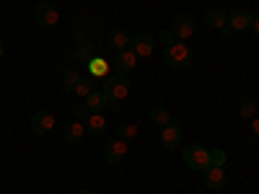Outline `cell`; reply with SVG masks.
Segmentation results:
<instances>
[{"label":"cell","instance_id":"cell-15","mask_svg":"<svg viewBox=\"0 0 259 194\" xmlns=\"http://www.w3.org/2000/svg\"><path fill=\"white\" fill-rule=\"evenodd\" d=\"M83 135H85V124H83L80 119H75V122H68V124H65V132H62V137L68 140L70 145L80 142V140H83Z\"/></svg>","mask_w":259,"mask_h":194},{"label":"cell","instance_id":"cell-27","mask_svg":"<svg viewBox=\"0 0 259 194\" xmlns=\"http://www.w3.org/2000/svg\"><path fill=\"white\" fill-rule=\"evenodd\" d=\"M158 39H161V44H166V47H168V44H174V41H177V36L171 34V31H161V34H158Z\"/></svg>","mask_w":259,"mask_h":194},{"label":"cell","instance_id":"cell-20","mask_svg":"<svg viewBox=\"0 0 259 194\" xmlns=\"http://www.w3.org/2000/svg\"><path fill=\"white\" fill-rule=\"evenodd\" d=\"M135 135H138V124H133V122H122V124L117 127V137L124 140V142L133 140Z\"/></svg>","mask_w":259,"mask_h":194},{"label":"cell","instance_id":"cell-9","mask_svg":"<svg viewBox=\"0 0 259 194\" xmlns=\"http://www.w3.org/2000/svg\"><path fill=\"white\" fill-rule=\"evenodd\" d=\"M171 34H174L179 41H187L192 34H194V18L189 13H179L171 24Z\"/></svg>","mask_w":259,"mask_h":194},{"label":"cell","instance_id":"cell-23","mask_svg":"<svg viewBox=\"0 0 259 194\" xmlns=\"http://www.w3.org/2000/svg\"><path fill=\"white\" fill-rule=\"evenodd\" d=\"M226 150H221V148H215V150H210V163L212 166H223L226 163Z\"/></svg>","mask_w":259,"mask_h":194},{"label":"cell","instance_id":"cell-25","mask_svg":"<svg viewBox=\"0 0 259 194\" xmlns=\"http://www.w3.org/2000/svg\"><path fill=\"white\" fill-rule=\"evenodd\" d=\"M75 57H78L80 62H91V60H94V50L83 44V47H78V52H75Z\"/></svg>","mask_w":259,"mask_h":194},{"label":"cell","instance_id":"cell-21","mask_svg":"<svg viewBox=\"0 0 259 194\" xmlns=\"http://www.w3.org/2000/svg\"><path fill=\"white\" fill-rule=\"evenodd\" d=\"M89 75L106 78V75H109V73H106V62H104V60H99V57H94V60L89 62Z\"/></svg>","mask_w":259,"mask_h":194},{"label":"cell","instance_id":"cell-7","mask_svg":"<svg viewBox=\"0 0 259 194\" xmlns=\"http://www.w3.org/2000/svg\"><path fill=\"white\" fill-rule=\"evenodd\" d=\"M34 16H36V24L39 26H55L57 21H60V16H57V6L52 3V0H41V3L36 6V11H34Z\"/></svg>","mask_w":259,"mask_h":194},{"label":"cell","instance_id":"cell-13","mask_svg":"<svg viewBox=\"0 0 259 194\" xmlns=\"http://www.w3.org/2000/svg\"><path fill=\"white\" fill-rule=\"evenodd\" d=\"M83 124H85V132L94 135V137H104L106 129H109V119H106L104 114H89V119H85Z\"/></svg>","mask_w":259,"mask_h":194},{"label":"cell","instance_id":"cell-17","mask_svg":"<svg viewBox=\"0 0 259 194\" xmlns=\"http://www.w3.org/2000/svg\"><path fill=\"white\" fill-rule=\"evenodd\" d=\"M109 47L114 50V52H122V50H127L130 47V34H124V31H112L109 34Z\"/></svg>","mask_w":259,"mask_h":194},{"label":"cell","instance_id":"cell-16","mask_svg":"<svg viewBox=\"0 0 259 194\" xmlns=\"http://www.w3.org/2000/svg\"><path fill=\"white\" fill-rule=\"evenodd\" d=\"M80 70L78 68H68L65 70V80H62V93H75V85L80 80Z\"/></svg>","mask_w":259,"mask_h":194},{"label":"cell","instance_id":"cell-24","mask_svg":"<svg viewBox=\"0 0 259 194\" xmlns=\"http://www.w3.org/2000/svg\"><path fill=\"white\" fill-rule=\"evenodd\" d=\"M241 117L244 119H254L256 117V104L254 101H244L241 104Z\"/></svg>","mask_w":259,"mask_h":194},{"label":"cell","instance_id":"cell-31","mask_svg":"<svg viewBox=\"0 0 259 194\" xmlns=\"http://www.w3.org/2000/svg\"><path fill=\"white\" fill-rule=\"evenodd\" d=\"M78 194H94V191H91V189H80Z\"/></svg>","mask_w":259,"mask_h":194},{"label":"cell","instance_id":"cell-29","mask_svg":"<svg viewBox=\"0 0 259 194\" xmlns=\"http://www.w3.org/2000/svg\"><path fill=\"white\" fill-rule=\"evenodd\" d=\"M251 31H254V36L259 39V16H254V21H251Z\"/></svg>","mask_w":259,"mask_h":194},{"label":"cell","instance_id":"cell-5","mask_svg":"<svg viewBox=\"0 0 259 194\" xmlns=\"http://www.w3.org/2000/svg\"><path fill=\"white\" fill-rule=\"evenodd\" d=\"M251 21H254V13H249V11H233L228 18H226V26L221 29L226 36L231 34V31H249L251 29Z\"/></svg>","mask_w":259,"mask_h":194},{"label":"cell","instance_id":"cell-8","mask_svg":"<svg viewBox=\"0 0 259 194\" xmlns=\"http://www.w3.org/2000/svg\"><path fill=\"white\" fill-rule=\"evenodd\" d=\"M130 50H133L138 57H148V55H153L156 50V39L150 36V34H135V36H130Z\"/></svg>","mask_w":259,"mask_h":194},{"label":"cell","instance_id":"cell-18","mask_svg":"<svg viewBox=\"0 0 259 194\" xmlns=\"http://www.w3.org/2000/svg\"><path fill=\"white\" fill-rule=\"evenodd\" d=\"M150 122L166 127L168 122H174V117H171V112L166 109V106H153V109H150Z\"/></svg>","mask_w":259,"mask_h":194},{"label":"cell","instance_id":"cell-6","mask_svg":"<svg viewBox=\"0 0 259 194\" xmlns=\"http://www.w3.org/2000/svg\"><path fill=\"white\" fill-rule=\"evenodd\" d=\"M135 65H138V55L133 50H122V52H114L112 57V70L117 75H127V73H133L135 70Z\"/></svg>","mask_w":259,"mask_h":194},{"label":"cell","instance_id":"cell-14","mask_svg":"<svg viewBox=\"0 0 259 194\" xmlns=\"http://www.w3.org/2000/svg\"><path fill=\"white\" fill-rule=\"evenodd\" d=\"M52 127H55V117L50 112H36L31 117V132L34 135H47Z\"/></svg>","mask_w":259,"mask_h":194},{"label":"cell","instance_id":"cell-30","mask_svg":"<svg viewBox=\"0 0 259 194\" xmlns=\"http://www.w3.org/2000/svg\"><path fill=\"white\" fill-rule=\"evenodd\" d=\"M6 55V44H3V41H0V57H3Z\"/></svg>","mask_w":259,"mask_h":194},{"label":"cell","instance_id":"cell-1","mask_svg":"<svg viewBox=\"0 0 259 194\" xmlns=\"http://www.w3.org/2000/svg\"><path fill=\"white\" fill-rule=\"evenodd\" d=\"M163 62L168 65V68H174V70H184L187 65L192 62V50L184 44V41H174V44H168L166 52H163Z\"/></svg>","mask_w":259,"mask_h":194},{"label":"cell","instance_id":"cell-3","mask_svg":"<svg viewBox=\"0 0 259 194\" xmlns=\"http://www.w3.org/2000/svg\"><path fill=\"white\" fill-rule=\"evenodd\" d=\"M184 163L192 168V171H205L207 166H212L210 163V150L207 148H202V145H187L184 148Z\"/></svg>","mask_w":259,"mask_h":194},{"label":"cell","instance_id":"cell-28","mask_svg":"<svg viewBox=\"0 0 259 194\" xmlns=\"http://www.w3.org/2000/svg\"><path fill=\"white\" fill-rule=\"evenodd\" d=\"M249 127H251V132L259 137V117H254V119H249Z\"/></svg>","mask_w":259,"mask_h":194},{"label":"cell","instance_id":"cell-10","mask_svg":"<svg viewBox=\"0 0 259 194\" xmlns=\"http://www.w3.org/2000/svg\"><path fill=\"white\" fill-rule=\"evenodd\" d=\"M127 142L124 140H112V142H106L104 145V158H106V163H112V166H117V163H122L124 161V156H127Z\"/></svg>","mask_w":259,"mask_h":194},{"label":"cell","instance_id":"cell-4","mask_svg":"<svg viewBox=\"0 0 259 194\" xmlns=\"http://www.w3.org/2000/svg\"><path fill=\"white\" fill-rule=\"evenodd\" d=\"M104 93L109 96V99H117V101H122V99H127L130 96V80L124 78V75H106L104 78Z\"/></svg>","mask_w":259,"mask_h":194},{"label":"cell","instance_id":"cell-26","mask_svg":"<svg viewBox=\"0 0 259 194\" xmlns=\"http://www.w3.org/2000/svg\"><path fill=\"white\" fill-rule=\"evenodd\" d=\"M70 114H73L75 119H89V114H91V112H89V109H85V104H75Z\"/></svg>","mask_w":259,"mask_h":194},{"label":"cell","instance_id":"cell-22","mask_svg":"<svg viewBox=\"0 0 259 194\" xmlns=\"http://www.w3.org/2000/svg\"><path fill=\"white\" fill-rule=\"evenodd\" d=\"M94 88H91V75H85V78H80L78 80V85H75V93L80 96V99H85V96H89Z\"/></svg>","mask_w":259,"mask_h":194},{"label":"cell","instance_id":"cell-2","mask_svg":"<svg viewBox=\"0 0 259 194\" xmlns=\"http://www.w3.org/2000/svg\"><path fill=\"white\" fill-rule=\"evenodd\" d=\"M83 104H85V109H89L91 114H101L104 109H109V112H119V106H122V101L109 99L104 91H91L89 96L83 99Z\"/></svg>","mask_w":259,"mask_h":194},{"label":"cell","instance_id":"cell-11","mask_svg":"<svg viewBox=\"0 0 259 194\" xmlns=\"http://www.w3.org/2000/svg\"><path fill=\"white\" fill-rule=\"evenodd\" d=\"M161 145L166 150H174L182 145V127L177 122H168L163 129H161Z\"/></svg>","mask_w":259,"mask_h":194},{"label":"cell","instance_id":"cell-19","mask_svg":"<svg viewBox=\"0 0 259 194\" xmlns=\"http://www.w3.org/2000/svg\"><path fill=\"white\" fill-rule=\"evenodd\" d=\"M226 13H221V11H215V8H210L207 13H205V24L210 26V29H223L226 26Z\"/></svg>","mask_w":259,"mask_h":194},{"label":"cell","instance_id":"cell-12","mask_svg":"<svg viewBox=\"0 0 259 194\" xmlns=\"http://www.w3.org/2000/svg\"><path fill=\"white\" fill-rule=\"evenodd\" d=\"M202 181H205L207 189H223V184H226V171H223V166H207V168L202 171Z\"/></svg>","mask_w":259,"mask_h":194}]
</instances>
